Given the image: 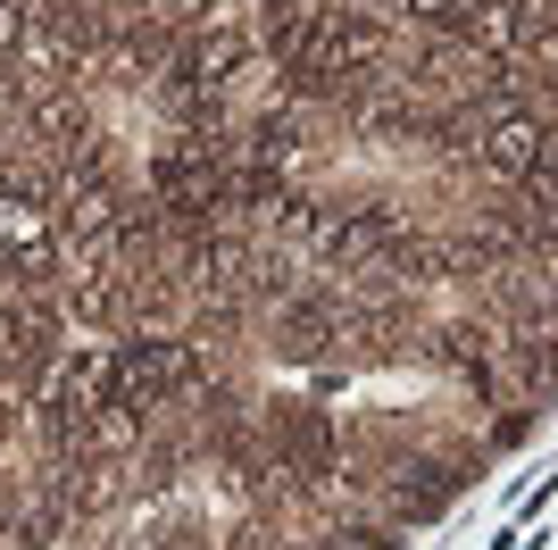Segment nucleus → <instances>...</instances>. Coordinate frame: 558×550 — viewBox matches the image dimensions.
<instances>
[{"label": "nucleus", "mask_w": 558, "mask_h": 550, "mask_svg": "<svg viewBox=\"0 0 558 550\" xmlns=\"http://www.w3.org/2000/svg\"><path fill=\"white\" fill-rule=\"evenodd\" d=\"M333 417L317 392H258V434H267V451H276V467L292 483H333Z\"/></svg>", "instance_id": "nucleus-1"}]
</instances>
